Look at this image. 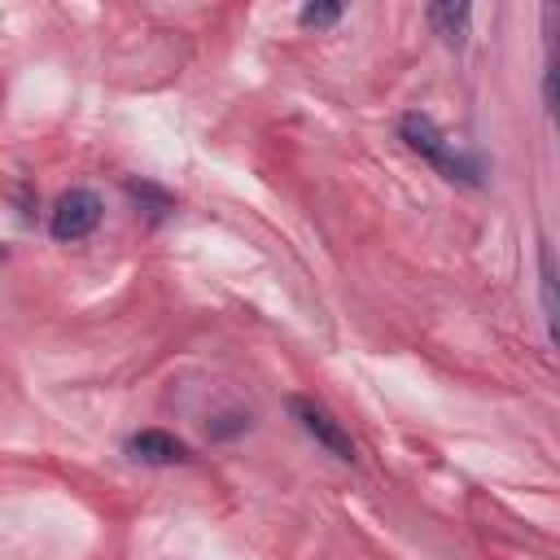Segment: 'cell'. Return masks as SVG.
Wrapping results in <instances>:
<instances>
[{
    "instance_id": "6da1fadb",
    "label": "cell",
    "mask_w": 560,
    "mask_h": 560,
    "mask_svg": "<svg viewBox=\"0 0 560 560\" xmlns=\"http://www.w3.org/2000/svg\"><path fill=\"white\" fill-rule=\"evenodd\" d=\"M398 136H402V144H407L411 153H420V158H424L429 166H438L446 179H459V184H477V179H481L477 166L455 149V140L442 136V127H438L429 114H420V109L402 114V118H398Z\"/></svg>"
},
{
    "instance_id": "7a4b0ae2",
    "label": "cell",
    "mask_w": 560,
    "mask_h": 560,
    "mask_svg": "<svg viewBox=\"0 0 560 560\" xmlns=\"http://www.w3.org/2000/svg\"><path fill=\"white\" fill-rule=\"evenodd\" d=\"M289 411H293V420L302 424V433L315 438V446H324V451H328L332 459H341V464H354V442H350L346 424H341L324 402H315V398H306V394H293V398H289Z\"/></svg>"
},
{
    "instance_id": "3957f363",
    "label": "cell",
    "mask_w": 560,
    "mask_h": 560,
    "mask_svg": "<svg viewBox=\"0 0 560 560\" xmlns=\"http://www.w3.org/2000/svg\"><path fill=\"white\" fill-rule=\"evenodd\" d=\"M101 210H105V206H101V197H96L92 188H70V192H61L57 206H52V219H48L52 241L70 245V241L92 236L96 223H101Z\"/></svg>"
},
{
    "instance_id": "277c9868",
    "label": "cell",
    "mask_w": 560,
    "mask_h": 560,
    "mask_svg": "<svg viewBox=\"0 0 560 560\" xmlns=\"http://www.w3.org/2000/svg\"><path fill=\"white\" fill-rule=\"evenodd\" d=\"M127 451H131V459L153 464V468L188 464V459H192L188 442H179V438H175V433H166V429H140V433H131V438H127Z\"/></svg>"
},
{
    "instance_id": "5b68a950",
    "label": "cell",
    "mask_w": 560,
    "mask_h": 560,
    "mask_svg": "<svg viewBox=\"0 0 560 560\" xmlns=\"http://www.w3.org/2000/svg\"><path fill=\"white\" fill-rule=\"evenodd\" d=\"M538 302H542V324L551 346L560 350V262L547 241H538Z\"/></svg>"
},
{
    "instance_id": "8992f818",
    "label": "cell",
    "mask_w": 560,
    "mask_h": 560,
    "mask_svg": "<svg viewBox=\"0 0 560 560\" xmlns=\"http://www.w3.org/2000/svg\"><path fill=\"white\" fill-rule=\"evenodd\" d=\"M542 26H547V66H542V101H547V114L560 131V9L547 4L542 9Z\"/></svg>"
},
{
    "instance_id": "52a82bcc",
    "label": "cell",
    "mask_w": 560,
    "mask_h": 560,
    "mask_svg": "<svg viewBox=\"0 0 560 560\" xmlns=\"http://www.w3.org/2000/svg\"><path fill=\"white\" fill-rule=\"evenodd\" d=\"M424 18H429V26L442 35V44L464 48V39H468V22H472V4H464V0H438V4L424 9Z\"/></svg>"
},
{
    "instance_id": "ba28073f",
    "label": "cell",
    "mask_w": 560,
    "mask_h": 560,
    "mask_svg": "<svg viewBox=\"0 0 560 560\" xmlns=\"http://www.w3.org/2000/svg\"><path fill=\"white\" fill-rule=\"evenodd\" d=\"M341 18V4H332V0H324V4H302V13H298V22L302 26H332Z\"/></svg>"
}]
</instances>
